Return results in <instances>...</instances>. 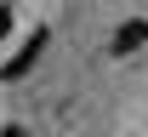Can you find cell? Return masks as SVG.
<instances>
[{
    "label": "cell",
    "mask_w": 148,
    "mask_h": 137,
    "mask_svg": "<svg viewBox=\"0 0 148 137\" xmlns=\"http://www.w3.org/2000/svg\"><path fill=\"white\" fill-rule=\"evenodd\" d=\"M0 137H23V126H6V131H0Z\"/></svg>",
    "instance_id": "cell-4"
},
{
    "label": "cell",
    "mask_w": 148,
    "mask_h": 137,
    "mask_svg": "<svg viewBox=\"0 0 148 137\" xmlns=\"http://www.w3.org/2000/svg\"><path fill=\"white\" fill-rule=\"evenodd\" d=\"M46 40H51V34H46V29H34V34H29V40L17 46V57H12L6 69H0V80H23V74H29V69L40 63V52H46Z\"/></svg>",
    "instance_id": "cell-1"
},
{
    "label": "cell",
    "mask_w": 148,
    "mask_h": 137,
    "mask_svg": "<svg viewBox=\"0 0 148 137\" xmlns=\"http://www.w3.org/2000/svg\"><path fill=\"white\" fill-rule=\"evenodd\" d=\"M148 46V17H131V23H120V34H114V57H131V52H143Z\"/></svg>",
    "instance_id": "cell-2"
},
{
    "label": "cell",
    "mask_w": 148,
    "mask_h": 137,
    "mask_svg": "<svg viewBox=\"0 0 148 137\" xmlns=\"http://www.w3.org/2000/svg\"><path fill=\"white\" fill-rule=\"evenodd\" d=\"M6 29H12V6L0 0V40H6Z\"/></svg>",
    "instance_id": "cell-3"
}]
</instances>
